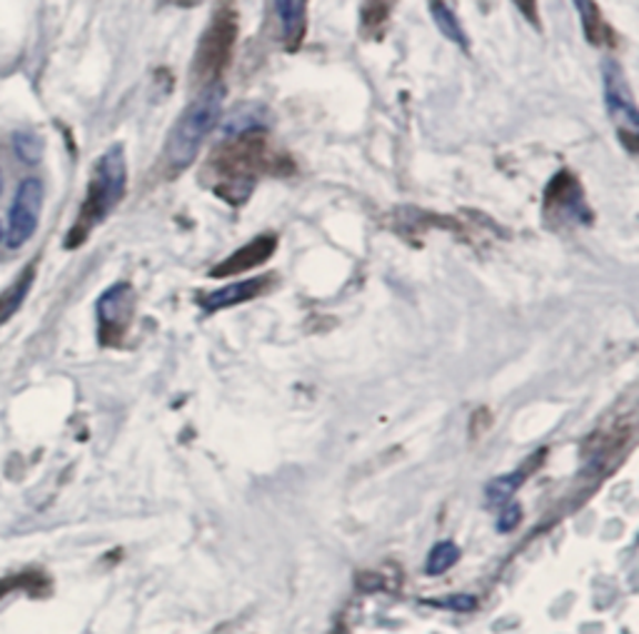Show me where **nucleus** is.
I'll list each match as a JSON object with an SVG mask.
<instances>
[{
    "instance_id": "1",
    "label": "nucleus",
    "mask_w": 639,
    "mask_h": 634,
    "mask_svg": "<svg viewBox=\"0 0 639 634\" xmlns=\"http://www.w3.org/2000/svg\"><path fill=\"white\" fill-rule=\"evenodd\" d=\"M293 161L270 145L265 131L225 137L205 163V183L220 201L243 205L265 175L293 173Z\"/></svg>"
},
{
    "instance_id": "2",
    "label": "nucleus",
    "mask_w": 639,
    "mask_h": 634,
    "mask_svg": "<svg viewBox=\"0 0 639 634\" xmlns=\"http://www.w3.org/2000/svg\"><path fill=\"white\" fill-rule=\"evenodd\" d=\"M125 191H128L125 147L118 143L110 145L108 151L98 157L93 173H90L83 205H80L75 223L65 237L68 250H75V247L88 241L90 233H93L95 227L120 205V201L125 197Z\"/></svg>"
},
{
    "instance_id": "3",
    "label": "nucleus",
    "mask_w": 639,
    "mask_h": 634,
    "mask_svg": "<svg viewBox=\"0 0 639 634\" xmlns=\"http://www.w3.org/2000/svg\"><path fill=\"white\" fill-rule=\"evenodd\" d=\"M223 83L203 88L195 101L185 108L183 115L178 117L163 151V171L168 177H178L195 163L205 137L215 131L220 117H223Z\"/></svg>"
},
{
    "instance_id": "4",
    "label": "nucleus",
    "mask_w": 639,
    "mask_h": 634,
    "mask_svg": "<svg viewBox=\"0 0 639 634\" xmlns=\"http://www.w3.org/2000/svg\"><path fill=\"white\" fill-rule=\"evenodd\" d=\"M237 35L240 23L233 3L217 6L203 35H200L193 63H190V81H193V85L210 88L223 81L225 71L233 63Z\"/></svg>"
},
{
    "instance_id": "5",
    "label": "nucleus",
    "mask_w": 639,
    "mask_h": 634,
    "mask_svg": "<svg viewBox=\"0 0 639 634\" xmlns=\"http://www.w3.org/2000/svg\"><path fill=\"white\" fill-rule=\"evenodd\" d=\"M602 91H605V108L612 117L619 143L627 147L629 155L637 153L639 147V113L635 105L632 88L627 83L622 65L617 61L602 63Z\"/></svg>"
},
{
    "instance_id": "6",
    "label": "nucleus",
    "mask_w": 639,
    "mask_h": 634,
    "mask_svg": "<svg viewBox=\"0 0 639 634\" xmlns=\"http://www.w3.org/2000/svg\"><path fill=\"white\" fill-rule=\"evenodd\" d=\"M542 215L557 225H589L592 223V207L585 197V187L579 177L569 171H559L545 187Z\"/></svg>"
},
{
    "instance_id": "7",
    "label": "nucleus",
    "mask_w": 639,
    "mask_h": 634,
    "mask_svg": "<svg viewBox=\"0 0 639 634\" xmlns=\"http://www.w3.org/2000/svg\"><path fill=\"white\" fill-rule=\"evenodd\" d=\"M45 203V185L40 177H26L23 183L18 185L13 205H10L8 213V227H6V243L10 250H18L23 247L30 237L36 235L40 213H43Z\"/></svg>"
},
{
    "instance_id": "8",
    "label": "nucleus",
    "mask_w": 639,
    "mask_h": 634,
    "mask_svg": "<svg viewBox=\"0 0 639 634\" xmlns=\"http://www.w3.org/2000/svg\"><path fill=\"white\" fill-rule=\"evenodd\" d=\"M135 310V293L128 283H118L103 293L98 300V323L100 340L105 345L118 342L130 328Z\"/></svg>"
},
{
    "instance_id": "9",
    "label": "nucleus",
    "mask_w": 639,
    "mask_h": 634,
    "mask_svg": "<svg viewBox=\"0 0 639 634\" xmlns=\"http://www.w3.org/2000/svg\"><path fill=\"white\" fill-rule=\"evenodd\" d=\"M277 250V235L275 233H263L250 241L247 245L240 247L233 255H227L223 263L213 267L210 277H233V275H243L247 270H255V267L265 265L270 257Z\"/></svg>"
},
{
    "instance_id": "10",
    "label": "nucleus",
    "mask_w": 639,
    "mask_h": 634,
    "mask_svg": "<svg viewBox=\"0 0 639 634\" xmlns=\"http://www.w3.org/2000/svg\"><path fill=\"white\" fill-rule=\"evenodd\" d=\"M273 16L285 51H300L307 35V0H273Z\"/></svg>"
},
{
    "instance_id": "11",
    "label": "nucleus",
    "mask_w": 639,
    "mask_h": 634,
    "mask_svg": "<svg viewBox=\"0 0 639 634\" xmlns=\"http://www.w3.org/2000/svg\"><path fill=\"white\" fill-rule=\"evenodd\" d=\"M273 283H275V275L250 277V280L225 285V287H220V290H215V293H207V295L200 297L197 303L203 305L205 313H217V310H225V307L255 300V297L265 295L270 287H273Z\"/></svg>"
},
{
    "instance_id": "12",
    "label": "nucleus",
    "mask_w": 639,
    "mask_h": 634,
    "mask_svg": "<svg viewBox=\"0 0 639 634\" xmlns=\"http://www.w3.org/2000/svg\"><path fill=\"white\" fill-rule=\"evenodd\" d=\"M579 16V23H582L585 38L597 48H615L617 45V35L609 23L605 21L602 8H599L595 0H572Z\"/></svg>"
},
{
    "instance_id": "13",
    "label": "nucleus",
    "mask_w": 639,
    "mask_h": 634,
    "mask_svg": "<svg viewBox=\"0 0 639 634\" xmlns=\"http://www.w3.org/2000/svg\"><path fill=\"white\" fill-rule=\"evenodd\" d=\"M267 125H270V113H267L265 105L243 103V105H237L235 111L223 121V135L237 137V135H245V133L267 131Z\"/></svg>"
},
{
    "instance_id": "14",
    "label": "nucleus",
    "mask_w": 639,
    "mask_h": 634,
    "mask_svg": "<svg viewBox=\"0 0 639 634\" xmlns=\"http://www.w3.org/2000/svg\"><path fill=\"white\" fill-rule=\"evenodd\" d=\"M429 13H433V21L437 25V31L443 33L449 43H455L467 51L469 48V38L465 33L463 23H459L457 13L449 8L445 0H429Z\"/></svg>"
},
{
    "instance_id": "15",
    "label": "nucleus",
    "mask_w": 639,
    "mask_h": 634,
    "mask_svg": "<svg viewBox=\"0 0 639 634\" xmlns=\"http://www.w3.org/2000/svg\"><path fill=\"white\" fill-rule=\"evenodd\" d=\"M30 285H33V267H28V270L20 275V280L0 295V323L8 320V317L18 310L20 303H23V297L30 290Z\"/></svg>"
},
{
    "instance_id": "16",
    "label": "nucleus",
    "mask_w": 639,
    "mask_h": 634,
    "mask_svg": "<svg viewBox=\"0 0 639 634\" xmlns=\"http://www.w3.org/2000/svg\"><path fill=\"white\" fill-rule=\"evenodd\" d=\"M459 558V550L455 548L453 542H439L437 548L429 552V560H427V572L429 574H443L447 572Z\"/></svg>"
},
{
    "instance_id": "17",
    "label": "nucleus",
    "mask_w": 639,
    "mask_h": 634,
    "mask_svg": "<svg viewBox=\"0 0 639 634\" xmlns=\"http://www.w3.org/2000/svg\"><path fill=\"white\" fill-rule=\"evenodd\" d=\"M13 151L23 163H38L40 155H43V143H40V137L30 135V133H16L13 135Z\"/></svg>"
},
{
    "instance_id": "18",
    "label": "nucleus",
    "mask_w": 639,
    "mask_h": 634,
    "mask_svg": "<svg viewBox=\"0 0 639 634\" xmlns=\"http://www.w3.org/2000/svg\"><path fill=\"white\" fill-rule=\"evenodd\" d=\"M387 13H389V3H385V0H369L363 13L365 33H377L379 25L387 21Z\"/></svg>"
},
{
    "instance_id": "19",
    "label": "nucleus",
    "mask_w": 639,
    "mask_h": 634,
    "mask_svg": "<svg viewBox=\"0 0 639 634\" xmlns=\"http://www.w3.org/2000/svg\"><path fill=\"white\" fill-rule=\"evenodd\" d=\"M519 482H523V474H519V472L507 474V478L495 480V482L489 484V488H487V498H489V502H503V500H507L509 494H513V492L517 490V484H519Z\"/></svg>"
},
{
    "instance_id": "20",
    "label": "nucleus",
    "mask_w": 639,
    "mask_h": 634,
    "mask_svg": "<svg viewBox=\"0 0 639 634\" xmlns=\"http://www.w3.org/2000/svg\"><path fill=\"white\" fill-rule=\"evenodd\" d=\"M513 6L527 18V23H532L535 28H539V6H537V0H513Z\"/></svg>"
},
{
    "instance_id": "21",
    "label": "nucleus",
    "mask_w": 639,
    "mask_h": 634,
    "mask_svg": "<svg viewBox=\"0 0 639 634\" xmlns=\"http://www.w3.org/2000/svg\"><path fill=\"white\" fill-rule=\"evenodd\" d=\"M519 518H523V512H519V508H509L505 512V518L499 520V532H509L515 528V524L519 522Z\"/></svg>"
},
{
    "instance_id": "22",
    "label": "nucleus",
    "mask_w": 639,
    "mask_h": 634,
    "mask_svg": "<svg viewBox=\"0 0 639 634\" xmlns=\"http://www.w3.org/2000/svg\"><path fill=\"white\" fill-rule=\"evenodd\" d=\"M175 6H180V8H193V6H197L200 0H173Z\"/></svg>"
},
{
    "instance_id": "23",
    "label": "nucleus",
    "mask_w": 639,
    "mask_h": 634,
    "mask_svg": "<svg viewBox=\"0 0 639 634\" xmlns=\"http://www.w3.org/2000/svg\"><path fill=\"white\" fill-rule=\"evenodd\" d=\"M3 187H6V177H3V171H0V193H3Z\"/></svg>"
},
{
    "instance_id": "24",
    "label": "nucleus",
    "mask_w": 639,
    "mask_h": 634,
    "mask_svg": "<svg viewBox=\"0 0 639 634\" xmlns=\"http://www.w3.org/2000/svg\"><path fill=\"white\" fill-rule=\"evenodd\" d=\"M0 241H3V225H0Z\"/></svg>"
}]
</instances>
